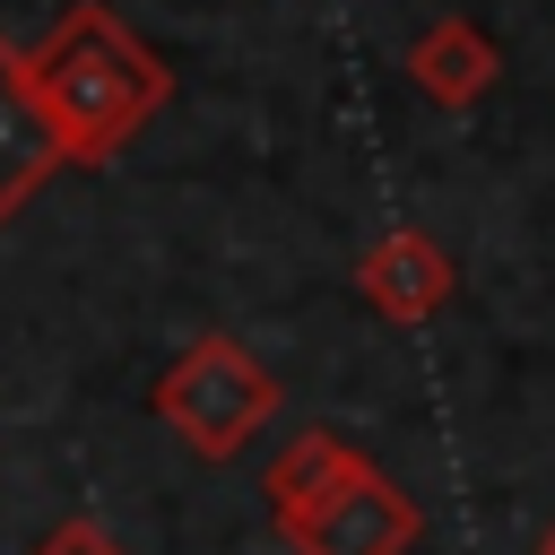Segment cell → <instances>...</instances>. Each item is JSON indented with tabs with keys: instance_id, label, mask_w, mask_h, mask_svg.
<instances>
[{
	"instance_id": "6da1fadb",
	"label": "cell",
	"mask_w": 555,
	"mask_h": 555,
	"mask_svg": "<svg viewBox=\"0 0 555 555\" xmlns=\"http://www.w3.org/2000/svg\"><path fill=\"white\" fill-rule=\"evenodd\" d=\"M26 87H35L43 121H52L61 165L95 173V165H113V156L165 113L173 69H165V52H156L130 17H113L104 0H78V9H61L52 35L26 52Z\"/></svg>"
},
{
	"instance_id": "7a4b0ae2",
	"label": "cell",
	"mask_w": 555,
	"mask_h": 555,
	"mask_svg": "<svg viewBox=\"0 0 555 555\" xmlns=\"http://www.w3.org/2000/svg\"><path fill=\"white\" fill-rule=\"evenodd\" d=\"M147 416L173 425L199 460H243V451L278 425V373H269L243 338L208 330V338H191V347L156 373Z\"/></svg>"
},
{
	"instance_id": "3957f363",
	"label": "cell",
	"mask_w": 555,
	"mask_h": 555,
	"mask_svg": "<svg viewBox=\"0 0 555 555\" xmlns=\"http://www.w3.org/2000/svg\"><path fill=\"white\" fill-rule=\"evenodd\" d=\"M425 538V512H416V494L408 486H390L373 460H356L295 529H286V546L295 555H408Z\"/></svg>"
},
{
	"instance_id": "277c9868",
	"label": "cell",
	"mask_w": 555,
	"mask_h": 555,
	"mask_svg": "<svg viewBox=\"0 0 555 555\" xmlns=\"http://www.w3.org/2000/svg\"><path fill=\"white\" fill-rule=\"evenodd\" d=\"M451 286H460V269H451V251H442L425 225H390V234L356 260V295H364L382 321H399V330L434 321V312L451 304Z\"/></svg>"
},
{
	"instance_id": "5b68a950",
	"label": "cell",
	"mask_w": 555,
	"mask_h": 555,
	"mask_svg": "<svg viewBox=\"0 0 555 555\" xmlns=\"http://www.w3.org/2000/svg\"><path fill=\"white\" fill-rule=\"evenodd\" d=\"M61 173V147H52V121L26 87V52L0 35V225L35 208V191Z\"/></svg>"
},
{
	"instance_id": "8992f818",
	"label": "cell",
	"mask_w": 555,
	"mask_h": 555,
	"mask_svg": "<svg viewBox=\"0 0 555 555\" xmlns=\"http://www.w3.org/2000/svg\"><path fill=\"white\" fill-rule=\"evenodd\" d=\"M408 78H416L425 104L460 113V104H477V95L503 78V52H494V35H486L477 17H434V26L408 43Z\"/></svg>"
},
{
	"instance_id": "52a82bcc",
	"label": "cell",
	"mask_w": 555,
	"mask_h": 555,
	"mask_svg": "<svg viewBox=\"0 0 555 555\" xmlns=\"http://www.w3.org/2000/svg\"><path fill=\"white\" fill-rule=\"evenodd\" d=\"M356 460H364L356 442H338L330 425H304V434H295V442H286V451L269 460V477H260V494H269V520H278V538H286V529H295V520H304V512H312V503H321V494H330V486H338V477H347Z\"/></svg>"
},
{
	"instance_id": "ba28073f",
	"label": "cell",
	"mask_w": 555,
	"mask_h": 555,
	"mask_svg": "<svg viewBox=\"0 0 555 555\" xmlns=\"http://www.w3.org/2000/svg\"><path fill=\"white\" fill-rule=\"evenodd\" d=\"M26 555H130V546H121V538H104L95 520H61V529H52V538H35Z\"/></svg>"
},
{
	"instance_id": "9c48e42d",
	"label": "cell",
	"mask_w": 555,
	"mask_h": 555,
	"mask_svg": "<svg viewBox=\"0 0 555 555\" xmlns=\"http://www.w3.org/2000/svg\"><path fill=\"white\" fill-rule=\"evenodd\" d=\"M538 555H555V529H546V538H538Z\"/></svg>"
}]
</instances>
